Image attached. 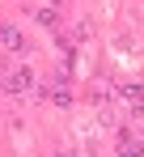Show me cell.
Instances as JSON below:
<instances>
[{"label":"cell","instance_id":"cell-1","mask_svg":"<svg viewBox=\"0 0 144 157\" xmlns=\"http://www.w3.org/2000/svg\"><path fill=\"white\" fill-rule=\"evenodd\" d=\"M0 43H4L9 51H25V38H21L13 26H4V21H0Z\"/></svg>","mask_w":144,"mask_h":157},{"label":"cell","instance_id":"cell-2","mask_svg":"<svg viewBox=\"0 0 144 157\" xmlns=\"http://www.w3.org/2000/svg\"><path fill=\"white\" fill-rule=\"evenodd\" d=\"M9 85H13V89H17V94H25V89H34V77H30V72H13V81H9Z\"/></svg>","mask_w":144,"mask_h":157}]
</instances>
